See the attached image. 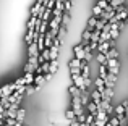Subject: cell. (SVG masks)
Listing matches in <instances>:
<instances>
[{"instance_id": "1", "label": "cell", "mask_w": 128, "mask_h": 126, "mask_svg": "<svg viewBox=\"0 0 128 126\" xmlns=\"http://www.w3.org/2000/svg\"><path fill=\"white\" fill-rule=\"evenodd\" d=\"M73 55H75L76 58H80V60H84L86 57V50H84V45L80 42V44H76L75 47H73Z\"/></svg>"}, {"instance_id": "2", "label": "cell", "mask_w": 128, "mask_h": 126, "mask_svg": "<svg viewBox=\"0 0 128 126\" xmlns=\"http://www.w3.org/2000/svg\"><path fill=\"white\" fill-rule=\"evenodd\" d=\"M107 66H109V71L112 73V74H118V71H120L118 58H110V60L107 62Z\"/></svg>"}, {"instance_id": "3", "label": "cell", "mask_w": 128, "mask_h": 126, "mask_svg": "<svg viewBox=\"0 0 128 126\" xmlns=\"http://www.w3.org/2000/svg\"><path fill=\"white\" fill-rule=\"evenodd\" d=\"M117 81H118V76H117V74H112V73H109V76H107V79H106V87L115 89Z\"/></svg>"}, {"instance_id": "4", "label": "cell", "mask_w": 128, "mask_h": 126, "mask_svg": "<svg viewBox=\"0 0 128 126\" xmlns=\"http://www.w3.org/2000/svg\"><path fill=\"white\" fill-rule=\"evenodd\" d=\"M41 55V50H39V47H38V44H31V45H28V57H39Z\"/></svg>"}, {"instance_id": "5", "label": "cell", "mask_w": 128, "mask_h": 126, "mask_svg": "<svg viewBox=\"0 0 128 126\" xmlns=\"http://www.w3.org/2000/svg\"><path fill=\"white\" fill-rule=\"evenodd\" d=\"M91 36H92V31L86 28V29H84V32H83V36H81V44H83V45L91 44Z\"/></svg>"}, {"instance_id": "6", "label": "cell", "mask_w": 128, "mask_h": 126, "mask_svg": "<svg viewBox=\"0 0 128 126\" xmlns=\"http://www.w3.org/2000/svg\"><path fill=\"white\" fill-rule=\"evenodd\" d=\"M49 69H50V62L41 63L38 66V69H36V74H46V73H49Z\"/></svg>"}, {"instance_id": "7", "label": "cell", "mask_w": 128, "mask_h": 126, "mask_svg": "<svg viewBox=\"0 0 128 126\" xmlns=\"http://www.w3.org/2000/svg\"><path fill=\"white\" fill-rule=\"evenodd\" d=\"M58 54H60V45H55V44H54L52 47H50V62L58 60Z\"/></svg>"}, {"instance_id": "8", "label": "cell", "mask_w": 128, "mask_h": 126, "mask_svg": "<svg viewBox=\"0 0 128 126\" xmlns=\"http://www.w3.org/2000/svg\"><path fill=\"white\" fill-rule=\"evenodd\" d=\"M86 108H88V113H92V115H96L97 112H99V105H97V102H94V100H91L89 104L86 105Z\"/></svg>"}, {"instance_id": "9", "label": "cell", "mask_w": 128, "mask_h": 126, "mask_svg": "<svg viewBox=\"0 0 128 126\" xmlns=\"http://www.w3.org/2000/svg\"><path fill=\"white\" fill-rule=\"evenodd\" d=\"M46 76H44V74H36V78H34V86H36V87H38V89H41L42 87V86L44 84H46Z\"/></svg>"}, {"instance_id": "10", "label": "cell", "mask_w": 128, "mask_h": 126, "mask_svg": "<svg viewBox=\"0 0 128 126\" xmlns=\"http://www.w3.org/2000/svg\"><path fill=\"white\" fill-rule=\"evenodd\" d=\"M63 117H65V118H66V120H68V121H70V123H72V121H76V120H78V117H76V113H75V110H73V108H72V107H70V108H68V110H66V112H65V115H63Z\"/></svg>"}, {"instance_id": "11", "label": "cell", "mask_w": 128, "mask_h": 126, "mask_svg": "<svg viewBox=\"0 0 128 126\" xmlns=\"http://www.w3.org/2000/svg\"><path fill=\"white\" fill-rule=\"evenodd\" d=\"M125 113H126V110H125V105H123V102H122V104H118V105H115V115L120 118V120L125 117Z\"/></svg>"}, {"instance_id": "12", "label": "cell", "mask_w": 128, "mask_h": 126, "mask_svg": "<svg viewBox=\"0 0 128 126\" xmlns=\"http://www.w3.org/2000/svg\"><path fill=\"white\" fill-rule=\"evenodd\" d=\"M97 21H99V18H96V16H91V18L88 19V26H86V28L91 29V31H94V29H96V26H97Z\"/></svg>"}, {"instance_id": "13", "label": "cell", "mask_w": 128, "mask_h": 126, "mask_svg": "<svg viewBox=\"0 0 128 126\" xmlns=\"http://www.w3.org/2000/svg\"><path fill=\"white\" fill-rule=\"evenodd\" d=\"M120 57V52H118V49H115V47H112L109 52H107V58H118Z\"/></svg>"}, {"instance_id": "14", "label": "cell", "mask_w": 128, "mask_h": 126, "mask_svg": "<svg viewBox=\"0 0 128 126\" xmlns=\"http://www.w3.org/2000/svg\"><path fill=\"white\" fill-rule=\"evenodd\" d=\"M96 60H97V63H99V65H107L109 58H107V55H106V54H99V52H97Z\"/></svg>"}, {"instance_id": "15", "label": "cell", "mask_w": 128, "mask_h": 126, "mask_svg": "<svg viewBox=\"0 0 128 126\" xmlns=\"http://www.w3.org/2000/svg\"><path fill=\"white\" fill-rule=\"evenodd\" d=\"M102 13H104V10L100 8L99 5H94V6H92V16H96V18H100V16H102Z\"/></svg>"}, {"instance_id": "16", "label": "cell", "mask_w": 128, "mask_h": 126, "mask_svg": "<svg viewBox=\"0 0 128 126\" xmlns=\"http://www.w3.org/2000/svg\"><path fill=\"white\" fill-rule=\"evenodd\" d=\"M26 118V110L24 108H20L18 110V115H16V121H20V123H23Z\"/></svg>"}, {"instance_id": "17", "label": "cell", "mask_w": 128, "mask_h": 126, "mask_svg": "<svg viewBox=\"0 0 128 126\" xmlns=\"http://www.w3.org/2000/svg\"><path fill=\"white\" fill-rule=\"evenodd\" d=\"M57 71H58V60L50 62V69H49V73H52V74H57Z\"/></svg>"}, {"instance_id": "18", "label": "cell", "mask_w": 128, "mask_h": 126, "mask_svg": "<svg viewBox=\"0 0 128 126\" xmlns=\"http://www.w3.org/2000/svg\"><path fill=\"white\" fill-rule=\"evenodd\" d=\"M23 69H24V73H34L36 74V66L31 65V63H26V65L23 66Z\"/></svg>"}, {"instance_id": "19", "label": "cell", "mask_w": 128, "mask_h": 126, "mask_svg": "<svg viewBox=\"0 0 128 126\" xmlns=\"http://www.w3.org/2000/svg\"><path fill=\"white\" fill-rule=\"evenodd\" d=\"M122 5H125V0H112V2H110V6H112V8H118V6H122Z\"/></svg>"}, {"instance_id": "20", "label": "cell", "mask_w": 128, "mask_h": 126, "mask_svg": "<svg viewBox=\"0 0 128 126\" xmlns=\"http://www.w3.org/2000/svg\"><path fill=\"white\" fill-rule=\"evenodd\" d=\"M72 74H83V68H70V76Z\"/></svg>"}, {"instance_id": "21", "label": "cell", "mask_w": 128, "mask_h": 126, "mask_svg": "<svg viewBox=\"0 0 128 126\" xmlns=\"http://www.w3.org/2000/svg\"><path fill=\"white\" fill-rule=\"evenodd\" d=\"M97 5H99V6H100V8H102V10H106L107 6L110 5V3L107 2V0H99V2H97Z\"/></svg>"}, {"instance_id": "22", "label": "cell", "mask_w": 128, "mask_h": 126, "mask_svg": "<svg viewBox=\"0 0 128 126\" xmlns=\"http://www.w3.org/2000/svg\"><path fill=\"white\" fill-rule=\"evenodd\" d=\"M44 76H46V81H47V82H50V81L54 79V76H55V74H52V73H46Z\"/></svg>"}]
</instances>
